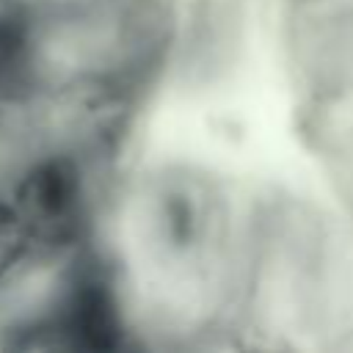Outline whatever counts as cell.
Instances as JSON below:
<instances>
[{"mask_svg":"<svg viewBox=\"0 0 353 353\" xmlns=\"http://www.w3.org/2000/svg\"><path fill=\"white\" fill-rule=\"evenodd\" d=\"M33 243H69L85 215V185L77 163L66 154H44L22 168L11 193Z\"/></svg>","mask_w":353,"mask_h":353,"instance_id":"1","label":"cell"},{"mask_svg":"<svg viewBox=\"0 0 353 353\" xmlns=\"http://www.w3.org/2000/svg\"><path fill=\"white\" fill-rule=\"evenodd\" d=\"M55 331L58 336H63L69 347L77 350L110 353L121 347L124 342L121 309L110 284L97 273L80 276L69 290L63 309L55 317Z\"/></svg>","mask_w":353,"mask_h":353,"instance_id":"2","label":"cell"},{"mask_svg":"<svg viewBox=\"0 0 353 353\" xmlns=\"http://www.w3.org/2000/svg\"><path fill=\"white\" fill-rule=\"evenodd\" d=\"M157 226H160V234L163 240L182 251L188 245L196 243L199 232H201V215H199V207L193 204L190 196L174 190L168 196H163L160 201V210H157Z\"/></svg>","mask_w":353,"mask_h":353,"instance_id":"3","label":"cell"},{"mask_svg":"<svg viewBox=\"0 0 353 353\" xmlns=\"http://www.w3.org/2000/svg\"><path fill=\"white\" fill-rule=\"evenodd\" d=\"M33 237L11 199L0 196V279H6L28 254Z\"/></svg>","mask_w":353,"mask_h":353,"instance_id":"4","label":"cell"},{"mask_svg":"<svg viewBox=\"0 0 353 353\" xmlns=\"http://www.w3.org/2000/svg\"><path fill=\"white\" fill-rule=\"evenodd\" d=\"M25 44L28 41H25L22 25L14 17L0 14V91L8 88L19 77L25 66V55H28Z\"/></svg>","mask_w":353,"mask_h":353,"instance_id":"5","label":"cell"}]
</instances>
